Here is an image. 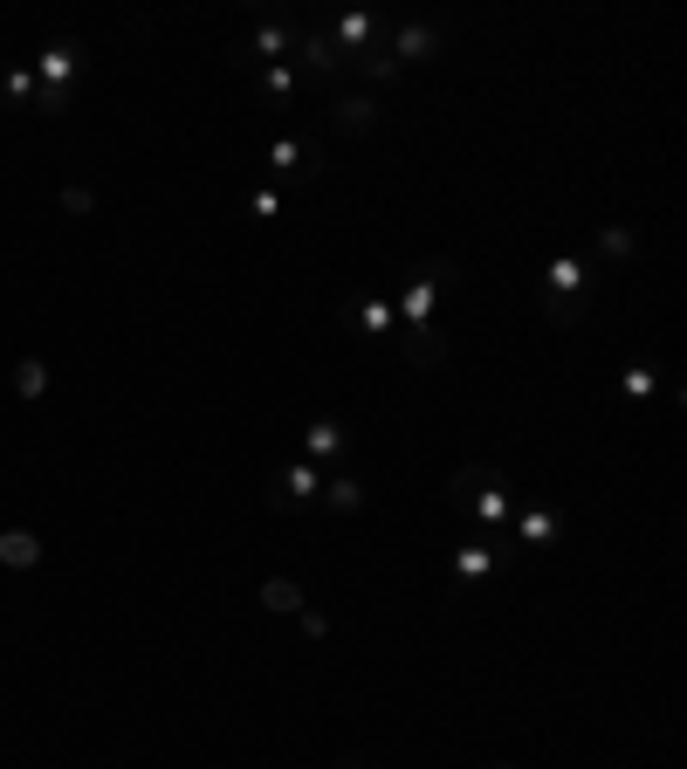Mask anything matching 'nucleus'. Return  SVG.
Here are the masks:
<instances>
[{"instance_id": "1", "label": "nucleus", "mask_w": 687, "mask_h": 769, "mask_svg": "<svg viewBox=\"0 0 687 769\" xmlns=\"http://www.w3.org/2000/svg\"><path fill=\"white\" fill-rule=\"evenodd\" d=\"M447 508L454 516H474L481 529H502L508 516H516V489H508L502 468L468 460V468H454V481H447Z\"/></svg>"}, {"instance_id": "2", "label": "nucleus", "mask_w": 687, "mask_h": 769, "mask_svg": "<svg viewBox=\"0 0 687 769\" xmlns=\"http://www.w3.org/2000/svg\"><path fill=\"white\" fill-rule=\"evenodd\" d=\"M461 289V262L454 254H434L426 268H413V275H399L392 282V302H399V330H426L434 323V310H440V296H454Z\"/></svg>"}, {"instance_id": "3", "label": "nucleus", "mask_w": 687, "mask_h": 769, "mask_svg": "<svg viewBox=\"0 0 687 769\" xmlns=\"http://www.w3.org/2000/svg\"><path fill=\"white\" fill-rule=\"evenodd\" d=\"M289 69H296L310 90H330V96L351 90V56L330 42L323 21H296V56H289Z\"/></svg>"}, {"instance_id": "4", "label": "nucleus", "mask_w": 687, "mask_h": 769, "mask_svg": "<svg viewBox=\"0 0 687 769\" xmlns=\"http://www.w3.org/2000/svg\"><path fill=\"white\" fill-rule=\"evenodd\" d=\"M83 69V48L76 42H48L42 56H35V104L42 111H62L69 104V76Z\"/></svg>"}, {"instance_id": "5", "label": "nucleus", "mask_w": 687, "mask_h": 769, "mask_svg": "<svg viewBox=\"0 0 687 769\" xmlns=\"http://www.w3.org/2000/svg\"><path fill=\"white\" fill-rule=\"evenodd\" d=\"M268 172L275 179H317L323 172V145L317 138H275L268 145Z\"/></svg>"}, {"instance_id": "6", "label": "nucleus", "mask_w": 687, "mask_h": 769, "mask_svg": "<svg viewBox=\"0 0 687 769\" xmlns=\"http://www.w3.org/2000/svg\"><path fill=\"white\" fill-rule=\"evenodd\" d=\"M447 351H454V337H447V323H426V330H399V357L413 371H440L447 365Z\"/></svg>"}, {"instance_id": "7", "label": "nucleus", "mask_w": 687, "mask_h": 769, "mask_svg": "<svg viewBox=\"0 0 687 769\" xmlns=\"http://www.w3.org/2000/svg\"><path fill=\"white\" fill-rule=\"evenodd\" d=\"M386 48H392V62H399V69H405V62H434L440 48H447V28H426V21H399Z\"/></svg>"}, {"instance_id": "8", "label": "nucleus", "mask_w": 687, "mask_h": 769, "mask_svg": "<svg viewBox=\"0 0 687 769\" xmlns=\"http://www.w3.org/2000/svg\"><path fill=\"white\" fill-rule=\"evenodd\" d=\"M543 282H550V296H557V317L571 323V317H577V302H571V296H577V289H592V268H584L577 254H557V262L543 268Z\"/></svg>"}, {"instance_id": "9", "label": "nucleus", "mask_w": 687, "mask_h": 769, "mask_svg": "<svg viewBox=\"0 0 687 769\" xmlns=\"http://www.w3.org/2000/svg\"><path fill=\"white\" fill-rule=\"evenodd\" d=\"M557 536H564V516H557L550 502H529L516 516V536H508V543H516V550H550Z\"/></svg>"}, {"instance_id": "10", "label": "nucleus", "mask_w": 687, "mask_h": 769, "mask_svg": "<svg viewBox=\"0 0 687 769\" xmlns=\"http://www.w3.org/2000/svg\"><path fill=\"white\" fill-rule=\"evenodd\" d=\"M330 124H337L344 138H365L378 124V96L371 90H337V104H330Z\"/></svg>"}, {"instance_id": "11", "label": "nucleus", "mask_w": 687, "mask_h": 769, "mask_svg": "<svg viewBox=\"0 0 687 769\" xmlns=\"http://www.w3.org/2000/svg\"><path fill=\"white\" fill-rule=\"evenodd\" d=\"M344 323L371 330V337H386V330H399V317H392V289H371V296H344Z\"/></svg>"}, {"instance_id": "12", "label": "nucleus", "mask_w": 687, "mask_h": 769, "mask_svg": "<svg viewBox=\"0 0 687 769\" xmlns=\"http://www.w3.org/2000/svg\"><path fill=\"white\" fill-rule=\"evenodd\" d=\"M310 502H323V474L310 468V460H296V468L283 474V489L268 495V508H283V516H289V508H310Z\"/></svg>"}, {"instance_id": "13", "label": "nucleus", "mask_w": 687, "mask_h": 769, "mask_svg": "<svg viewBox=\"0 0 687 769\" xmlns=\"http://www.w3.org/2000/svg\"><path fill=\"white\" fill-rule=\"evenodd\" d=\"M248 56H262V69L289 62L296 56V21H254V28H248Z\"/></svg>"}, {"instance_id": "14", "label": "nucleus", "mask_w": 687, "mask_h": 769, "mask_svg": "<svg viewBox=\"0 0 687 769\" xmlns=\"http://www.w3.org/2000/svg\"><path fill=\"white\" fill-rule=\"evenodd\" d=\"M302 447H310V468H317V460H344V454H351V433H344L337 420H310Z\"/></svg>"}, {"instance_id": "15", "label": "nucleus", "mask_w": 687, "mask_h": 769, "mask_svg": "<svg viewBox=\"0 0 687 769\" xmlns=\"http://www.w3.org/2000/svg\"><path fill=\"white\" fill-rule=\"evenodd\" d=\"M0 563H8V571H35V563H42V536L35 529H0Z\"/></svg>"}, {"instance_id": "16", "label": "nucleus", "mask_w": 687, "mask_h": 769, "mask_svg": "<svg viewBox=\"0 0 687 769\" xmlns=\"http://www.w3.org/2000/svg\"><path fill=\"white\" fill-rule=\"evenodd\" d=\"M254 83H262V96H268V104H296V96H302V76L289 69V62H268V69H254Z\"/></svg>"}, {"instance_id": "17", "label": "nucleus", "mask_w": 687, "mask_h": 769, "mask_svg": "<svg viewBox=\"0 0 687 769\" xmlns=\"http://www.w3.org/2000/svg\"><path fill=\"white\" fill-rule=\"evenodd\" d=\"M302 605H310V598H302L296 577H268V584H262V611H289V619H296Z\"/></svg>"}, {"instance_id": "18", "label": "nucleus", "mask_w": 687, "mask_h": 769, "mask_svg": "<svg viewBox=\"0 0 687 769\" xmlns=\"http://www.w3.org/2000/svg\"><path fill=\"white\" fill-rule=\"evenodd\" d=\"M323 508H337V516H358V508H365L358 474H337V481H323Z\"/></svg>"}, {"instance_id": "19", "label": "nucleus", "mask_w": 687, "mask_h": 769, "mask_svg": "<svg viewBox=\"0 0 687 769\" xmlns=\"http://www.w3.org/2000/svg\"><path fill=\"white\" fill-rule=\"evenodd\" d=\"M42 392H48V365H42V357H21V365H14V399L35 405Z\"/></svg>"}, {"instance_id": "20", "label": "nucleus", "mask_w": 687, "mask_h": 769, "mask_svg": "<svg viewBox=\"0 0 687 769\" xmlns=\"http://www.w3.org/2000/svg\"><path fill=\"white\" fill-rule=\"evenodd\" d=\"M8 104H35V69H8Z\"/></svg>"}, {"instance_id": "21", "label": "nucleus", "mask_w": 687, "mask_h": 769, "mask_svg": "<svg viewBox=\"0 0 687 769\" xmlns=\"http://www.w3.org/2000/svg\"><path fill=\"white\" fill-rule=\"evenodd\" d=\"M653 384H660V378H653V365H632V371H626V384H619V392H626V399H646V392H653Z\"/></svg>"}, {"instance_id": "22", "label": "nucleus", "mask_w": 687, "mask_h": 769, "mask_svg": "<svg viewBox=\"0 0 687 769\" xmlns=\"http://www.w3.org/2000/svg\"><path fill=\"white\" fill-rule=\"evenodd\" d=\"M248 214H254V220H275V186H254V193H248Z\"/></svg>"}, {"instance_id": "23", "label": "nucleus", "mask_w": 687, "mask_h": 769, "mask_svg": "<svg viewBox=\"0 0 687 769\" xmlns=\"http://www.w3.org/2000/svg\"><path fill=\"white\" fill-rule=\"evenodd\" d=\"M296 625H302V632H310V639H330V619H323V611H310V605H302V611H296Z\"/></svg>"}, {"instance_id": "24", "label": "nucleus", "mask_w": 687, "mask_h": 769, "mask_svg": "<svg viewBox=\"0 0 687 769\" xmlns=\"http://www.w3.org/2000/svg\"><path fill=\"white\" fill-rule=\"evenodd\" d=\"M62 207H69V214H90V207H96V193H90V186H69V193H62Z\"/></svg>"}, {"instance_id": "25", "label": "nucleus", "mask_w": 687, "mask_h": 769, "mask_svg": "<svg viewBox=\"0 0 687 769\" xmlns=\"http://www.w3.org/2000/svg\"><path fill=\"white\" fill-rule=\"evenodd\" d=\"M337 769H358V762H337Z\"/></svg>"}]
</instances>
